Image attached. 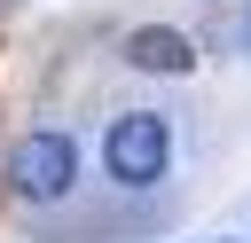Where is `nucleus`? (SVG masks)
Returning <instances> with one entry per match:
<instances>
[{"mask_svg":"<svg viewBox=\"0 0 251 243\" xmlns=\"http://www.w3.org/2000/svg\"><path fill=\"white\" fill-rule=\"evenodd\" d=\"M8 188H16L24 204H63V196L78 188V141H71L63 125L16 133V141H8Z\"/></svg>","mask_w":251,"mask_h":243,"instance_id":"f257e3e1","label":"nucleus"},{"mask_svg":"<svg viewBox=\"0 0 251 243\" xmlns=\"http://www.w3.org/2000/svg\"><path fill=\"white\" fill-rule=\"evenodd\" d=\"M102 165L118 188H157L165 165H173V125L157 110H126L110 133H102Z\"/></svg>","mask_w":251,"mask_h":243,"instance_id":"f03ea898","label":"nucleus"},{"mask_svg":"<svg viewBox=\"0 0 251 243\" xmlns=\"http://www.w3.org/2000/svg\"><path fill=\"white\" fill-rule=\"evenodd\" d=\"M126 63L157 71V78H180V71H196V47L180 31H165V24H141V31H126Z\"/></svg>","mask_w":251,"mask_h":243,"instance_id":"7ed1b4c3","label":"nucleus"}]
</instances>
